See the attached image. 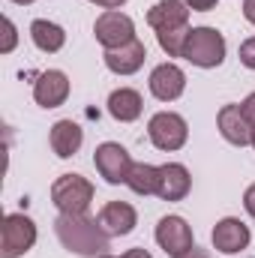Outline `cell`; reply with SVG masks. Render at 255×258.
Returning a JSON list of instances; mask_svg holds the SVG:
<instances>
[{"label":"cell","mask_w":255,"mask_h":258,"mask_svg":"<svg viewBox=\"0 0 255 258\" xmlns=\"http://www.w3.org/2000/svg\"><path fill=\"white\" fill-rule=\"evenodd\" d=\"M33 99L42 108H60L69 99V75L60 69H45L33 81Z\"/></svg>","instance_id":"cell-11"},{"label":"cell","mask_w":255,"mask_h":258,"mask_svg":"<svg viewBox=\"0 0 255 258\" xmlns=\"http://www.w3.org/2000/svg\"><path fill=\"white\" fill-rule=\"evenodd\" d=\"M177 258H207V252H204V249H198V246H192V249H186L183 255H177Z\"/></svg>","instance_id":"cell-30"},{"label":"cell","mask_w":255,"mask_h":258,"mask_svg":"<svg viewBox=\"0 0 255 258\" xmlns=\"http://www.w3.org/2000/svg\"><path fill=\"white\" fill-rule=\"evenodd\" d=\"M141 111H144V99H141L138 90H132V87H117V90H111V96H108V114H111L114 120L132 123V120L141 117Z\"/></svg>","instance_id":"cell-18"},{"label":"cell","mask_w":255,"mask_h":258,"mask_svg":"<svg viewBox=\"0 0 255 258\" xmlns=\"http://www.w3.org/2000/svg\"><path fill=\"white\" fill-rule=\"evenodd\" d=\"M93 201V183L81 174H60L51 183V204L60 213H87Z\"/></svg>","instance_id":"cell-4"},{"label":"cell","mask_w":255,"mask_h":258,"mask_svg":"<svg viewBox=\"0 0 255 258\" xmlns=\"http://www.w3.org/2000/svg\"><path fill=\"white\" fill-rule=\"evenodd\" d=\"M93 36H96V42L105 51L120 48V45H126V42L135 39V21L129 18L126 12H120V9H105L93 21Z\"/></svg>","instance_id":"cell-6"},{"label":"cell","mask_w":255,"mask_h":258,"mask_svg":"<svg viewBox=\"0 0 255 258\" xmlns=\"http://www.w3.org/2000/svg\"><path fill=\"white\" fill-rule=\"evenodd\" d=\"M102 60H105V66H108L114 75H132V72H138V69L144 66V60H147V48H144V42L132 39V42L120 45V48L105 51Z\"/></svg>","instance_id":"cell-16"},{"label":"cell","mask_w":255,"mask_h":258,"mask_svg":"<svg viewBox=\"0 0 255 258\" xmlns=\"http://www.w3.org/2000/svg\"><path fill=\"white\" fill-rule=\"evenodd\" d=\"M30 39H33V45H36L39 51L54 54V51H60V48H63L66 30L60 27V24L48 21V18H36V21L30 24Z\"/></svg>","instance_id":"cell-19"},{"label":"cell","mask_w":255,"mask_h":258,"mask_svg":"<svg viewBox=\"0 0 255 258\" xmlns=\"http://www.w3.org/2000/svg\"><path fill=\"white\" fill-rule=\"evenodd\" d=\"M99 225L105 228L108 237H126L129 231L138 225V213L135 207L126 204V201H108L102 210H99Z\"/></svg>","instance_id":"cell-15"},{"label":"cell","mask_w":255,"mask_h":258,"mask_svg":"<svg viewBox=\"0 0 255 258\" xmlns=\"http://www.w3.org/2000/svg\"><path fill=\"white\" fill-rule=\"evenodd\" d=\"M189 6L183 0H159L150 12H147V24L156 30V33H165V30H183L189 27Z\"/></svg>","instance_id":"cell-13"},{"label":"cell","mask_w":255,"mask_h":258,"mask_svg":"<svg viewBox=\"0 0 255 258\" xmlns=\"http://www.w3.org/2000/svg\"><path fill=\"white\" fill-rule=\"evenodd\" d=\"M192 27H183V30H165V33H156V42H159V48L168 54V57H180L183 54V42H186V36H189Z\"/></svg>","instance_id":"cell-21"},{"label":"cell","mask_w":255,"mask_h":258,"mask_svg":"<svg viewBox=\"0 0 255 258\" xmlns=\"http://www.w3.org/2000/svg\"><path fill=\"white\" fill-rule=\"evenodd\" d=\"M93 165H96V171H99V177L105 183L117 186V183H126V177L135 162H132V156H129V150L123 144L105 141V144H99L93 150Z\"/></svg>","instance_id":"cell-7"},{"label":"cell","mask_w":255,"mask_h":258,"mask_svg":"<svg viewBox=\"0 0 255 258\" xmlns=\"http://www.w3.org/2000/svg\"><path fill=\"white\" fill-rule=\"evenodd\" d=\"M126 186L135 195H156V186H159V165L135 162L132 171H129V177H126Z\"/></svg>","instance_id":"cell-20"},{"label":"cell","mask_w":255,"mask_h":258,"mask_svg":"<svg viewBox=\"0 0 255 258\" xmlns=\"http://www.w3.org/2000/svg\"><path fill=\"white\" fill-rule=\"evenodd\" d=\"M120 258H153V255H150L147 249H141V246H135V249H126V252H123Z\"/></svg>","instance_id":"cell-29"},{"label":"cell","mask_w":255,"mask_h":258,"mask_svg":"<svg viewBox=\"0 0 255 258\" xmlns=\"http://www.w3.org/2000/svg\"><path fill=\"white\" fill-rule=\"evenodd\" d=\"M243 18L255 24V0H243Z\"/></svg>","instance_id":"cell-27"},{"label":"cell","mask_w":255,"mask_h":258,"mask_svg":"<svg viewBox=\"0 0 255 258\" xmlns=\"http://www.w3.org/2000/svg\"><path fill=\"white\" fill-rule=\"evenodd\" d=\"M90 3H96V6H102V9H120L126 0H90Z\"/></svg>","instance_id":"cell-28"},{"label":"cell","mask_w":255,"mask_h":258,"mask_svg":"<svg viewBox=\"0 0 255 258\" xmlns=\"http://www.w3.org/2000/svg\"><path fill=\"white\" fill-rule=\"evenodd\" d=\"M216 126H219V135H222L228 144H234V147H246V144H252V123L246 120L243 108L234 105V102L219 108V114H216Z\"/></svg>","instance_id":"cell-12"},{"label":"cell","mask_w":255,"mask_h":258,"mask_svg":"<svg viewBox=\"0 0 255 258\" xmlns=\"http://www.w3.org/2000/svg\"><path fill=\"white\" fill-rule=\"evenodd\" d=\"M3 30H6V39H3V45H0V54H9V51L15 48V42H18V33H15L12 18H3Z\"/></svg>","instance_id":"cell-22"},{"label":"cell","mask_w":255,"mask_h":258,"mask_svg":"<svg viewBox=\"0 0 255 258\" xmlns=\"http://www.w3.org/2000/svg\"><path fill=\"white\" fill-rule=\"evenodd\" d=\"M183 3L189 6L192 12H210V9H213L219 0H183Z\"/></svg>","instance_id":"cell-24"},{"label":"cell","mask_w":255,"mask_h":258,"mask_svg":"<svg viewBox=\"0 0 255 258\" xmlns=\"http://www.w3.org/2000/svg\"><path fill=\"white\" fill-rule=\"evenodd\" d=\"M192 189V177L186 171V165L180 162H165L159 165V186H156V195L162 201H183Z\"/></svg>","instance_id":"cell-14"},{"label":"cell","mask_w":255,"mask_h":258,"mask_svg":"<svg viewBox=\"0 0 255 258\" xmlns=\"http://www.w3.org/2000/svg\"><path fill=\"white\" fill-rule=\"evenodd\" d=\"M153 234H156V243L165 249V255H171V258L183 255L186 249L195 246L189 222H186L183 216H174V213L162 216V219L156 222V231H153Z\"/></svg>","instance_id":"cell-8"},{"label":"cell","mask_w":255,"mask_h":258,"mask_svg":"<svg viewBox=\"0 0 255 258\" xmlns=\"http://www.w3.org/2000/svg\"><path fill=\"white\" fill-rule=\"evenodd\" d=\"M99 258H117V255H108V252H105V255H99Z\"/></svg>","instance_id":"cell-32"},{"label":"cell","mask_w":255,"mask_h":258,"mask_svg":"<svg viewBox=\"0 0 255 258\" xmlns=\"http://www.w3.org/2000/svg\"><path fill=\"white\" fill-rule=\"evenodd\" d=\"M252 147H255V126H252Z\"/></svg>","instance_id":"cell-33"},{"label":"cell","mask_w":255,"mask_h":258,"mask_svg":"<svg viewBox=\"0 0 255 258\" xmlns=\"http://www.w3.org/2000/svg\"><path fill=\"white\" fill-rule=\"evenodd\" d=\"M48 144H51L54 156L69 159V156H75V153L81 150V144H84V129L78 126L75 120H57V123L51 126Z\"/></svg>","instance_id":"cell-17"},{"label":"cell","mask_w":255,"mask_h":258,"mask_svg":"<svg viewBox=\"0 0 255 258\" xmlns=\"http://www.w3.org/2000/svg\"><path fill=\"white\" fill-rule=\"evenodd\" d=\"M36 243V225L24 213H6L0 228V258H21Z\"/></svg>","instance_id":"cell-3"},{"label":"cell","mask_w":255,"mask_h":258,"mask_svg":"<svg viewBox=\"0 0 255 258\" xmlns=\"http://www.w3.org/2000/svg\"><path fill=\"white\" fill-rule=\"evenodd\" d=\"M240 108H243V114H246V120H249V123L255 126V93H249V96H246V99L240 102Z\"/></svg>","instance_id":"cell-26"},{"label":"cell","mask_w":255,"mask_h":258,"mask_svg":"<svg viewBox=\"0 0 255 258\" xmlns=\"http://www.w3.org/2000/svg\"><path fill=\"white\" fill-rule=\"evenodd\" d=\"M54 234L63 243V249L84 258H96L108 252V234L99 225V219H90L87 213H60L54 219Z\"/></svg>","instance_id":"cell-1"},{"label":"cell","mask_w":255,"mask_h":258,"mask_svg":"<svg viewBox=\"0 0 255 258\" xmlns=\"http://www.w3.org/2000/svg\"><path fill=\"white\" fill-rule=\"evenodd\" d=\"M150 93L159 99V102H174L183 96L186 90V72L177 63H159L150 72V81H147Z\"/></svg>","instance_id":"cell-10"},{"label":"cell","mask_w":255,"mask_h":258,"mask_svg":"<svg viewBox=\"0 0 255 258\" xmlns=\"http://www.w3.org/2000/svg\"><path fill=\"white\" fill-rule=\"evenodd\" d=\"M243 207H246V213L255 219V183H249L246 192H243Z\"/></svg>","instance_id":"cell-25"},{"label":"cell","mask_w":255,"mask_h":258,"mask_svg":"<svg viewBox=\"0 0 255 258\" xmlns=\"http://www.w3.org/2000/svg\"><path fill=\"white\" fill-rule=\"evenodd\" d=\"M12 3H18V6H27V3H36V0H12Z\"/></svg>","instance_id":"cell-31"},{"label":"cell","mask_w":255,"mask_h":258,"mask_svg":"<svg viewBox=\"0 0 255 258\" xmlns=\"http://www.w3.org/2000/svg\"><path fill=\"white\" fill-rule=\"evenodd\" d=\"M147 135H150V141H153L156 150L174 153V150H180V147L186 144L189 126H186V120H183L180 114H174V111H156V114L150 117V123H147Z\"/></svg>","instance_id":"cell-5"},{"label":"cell","mask_w":255,"mask_h":258,"mask_svg":"<svg viewBox=\"0 0 255 258\" xmlns=\"http://www.w3.org/2000/svg\"><path fill=\"white\" fill-rule=\"evenodd\" d=\"M180 57L198 69H213L225 60V36L216 27H192Z\"/></svg>","instance_id":"cell-2"},{"label":"cell","mask_w":255,"mask_h":258,"mask_svg":"<svg viewBox=\"0 0 255 258\" xmlns=\"http://www.w3.org/2000/svg\"><path fill=\"white\" fill-rule=\"evenodd\" d=\"M210 240H213V249H216V252H222V255H237V252H243V249L249 246L252 234H249V225H246L243 219L225 216V219H219V222L213 225Z\"/></svg>","instance_id":"cell-9"},{"label":"cell","mask_w":255,"mask_h":258,"mask_svg":"<svg viewBox=\"0 0 255 258\" xmlns=\"http://www.w3.org/2000/svg\"><path fill=\"white\" fill-rule=\"evenodd\" d=\"M240 63L246 69H255V36L240 42Z\"/></svg>","instance_id":"cell-23"}]
</instances>
